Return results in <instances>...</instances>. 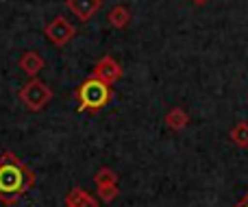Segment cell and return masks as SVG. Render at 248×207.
Segmentation results:
<instances>
[{"instance_id": "5b68a950", "label": "cell", "mask_w": 248, "mask_h": 207, "mask_svg": "<svg viewBox=\"0 0 248 207\" xmlns=\"http://www.w3.org/2000/svg\"><path fill=\"white\" fill-rule=\"evenodd\" d=\"M92 77L103 79L105 83H111V85H113L116 81H120V79H122V65L118 64L111 55H105L103 59L96 61L94 70H92Z\"/></svg>"}, {"instance_id": "4fadbf2b", "label": "cell", "mask_w": 248, "mask_h": 207, "mask_svg": "<svg viewBox=\"0 0 248 207\" xmlns=\"http://www.w3.org/2000/svg\"><path fill=\"white\" fill-rule=\"evenodd\" d=\"M96 194H98V201H103V203H113L118 199V194H120V188H118V183H113V186H98Z\"/></svg>"}, {"instance_id": "9c48e42d", "label": "cell", "mask_w": 248, "mask_h": 207, "mask_svg": "<svg viewBox=\"0 0 248 207\" xmlns=\"http://www.w3.org/2000/svg\"><path fill=\"white\" fill-rule=\"evenodd\" d=\"M131 17H133V13L126 4H116V7H111L107 13V22L118 31L126 29V26L131 24Z\"/></svg>"}, {"instance_id": "8fae6325", "label": "cell", "mask_w": 248, "mask_h": 207, "mask_svg": "<svg viewBox=\"0 0 248 207\" xmlns=\"http://www.w3.org/2000/svg\"><path fill=\"white\" fill-rule=\"evenodd\" d=\"M231 140L235 146L246 148L248 146V122H237L231 129Z\"/></svg>"}, {"instance_id": "30bf717a", "label": "cell", "mask_w": 248, "mask_h": 207, "mask_svg": "<svg viewBox=\"0 0 248 207\" xmlns=\"http://www.w3.org/2000/svg\"><path fill=\"white\" fill-rule=\"evenodd\" d=\"M166 125H168V129H172V131H183L185 127L189 125L187 111L181 107H172L170 111L166 113Z\"/></svg>"}, {"instance_id": "8992f818", "label": "cell", "mask_w": 248, "mask_h": 207, "mask_svg": "<svg viewBox=\"0 0 248 207\" xmlns=\"http://www.w3.org/2000/svg\"><path fill=\"white\" fill-rule=\"evenodd\" d=\"M65 7L77 16L78 22H90L103 7V0H65Z\"/></svg>"}, {"instance_id": "7c38bea8", "label": "cell", "mask_w": 248, "mask_h": 207, "mask_svg": "<svg viewBox=\"0 0 248 207\" xmlns=\"http://www.w3.org/2000/svg\"><path fill=\"white\" fill-rule=\"evenodd\" d=\"M94 183H96V188L98 186H113V183H118V175H116V170H111V168H100L98 173L94 175Z\"/></svg>"}, {"instance_id": "3957f363", "label": "cell", "mask_w": 248, "mask_h": 207, "mask_svg": "<svg viewBox=\"0 0 248 207\" xmlns=\"http://www.w3.org/2000/svg\"><path fill=\"white\" fill-rule=\"evenodd\" d=\"M17 98L29 111H42L50 105L52 100V90L48 87V83H44L42 79H29L17 92Z\"/></svg>"}, {"instance_id": "6da1fadb", "label": "cell", "mask_w": 248, "mask_h": 207, "mask_svg": "<svg viewBox=\"0 0 248 207\" xmlns=\"http://www.w3.org/2000/svg\"><path fill=\"white\" fill-rule=\"evenodd\" d=\"M35 186V175L20 157L13 153L0 155V201L4 205H16Z\"/></svg>"}, {"instance_id": "277c9868", "label": "cell", "mask_w": 248, "mask_h": 207, "mask_svg": "<svg viewBox=\"0 0 248 207\" xmlns=\"http://www.w3.org/2000/svg\"><path fill=\"white\" fill-rule=\"evenodd\" d=\"M44 35L50 44H55L57 48H63L77 37V26L63 16H57L55 20H50L44 26Z\"/></svg>"}, {"instance_id": "7a4b0ae2", "label": "cell", "mask_w": 248, "mask_h": 207, "mask_svg": "<svg viewBox=\"0 0 248 207\" xmlns=\"http://www.w3.org/2000/svg\"><path fill=\"white\" fill-rule=\"evenodd\" d=\"M74 96H77V103H78V111L98 113L111 103L113 85L111 83H105L103 79L90 77L77 87Z\"/></svg>"}, {"instance_id": "ba28073f", "label": "cell", "mask_w": 248, "mask_h": 207, "mask_svg": "<svg viewBox=\"0 0 248 207\" xmlns=\"http://www.w3.org/2000/svg\"><path fill=\"white\" fill-rule=\"evenodd\" d=\"M65 207H100V205H98V199H94L87 190L72 188L68 192V196H65Z\"/></svg>"}, {"instance_id": "5bb4252c", "label": "cell", "mask_w": 248, "mask_h": 207, "mask_svg": "<svg viewBox=\"0 0 248 207\" xmlns=\"http://www.w3.org/2000/svg\"><path fill=\"white\" fill-rule=\"evenodd\" d=\"M235 207H248V194H246L244 199H242V201H240V203H237Z\"/></svg>"}, {"instance_id": "9a60e30c", "label": "cell", "mask_w": 248, "mask_h": 207, "mask_svg": "<svg viewBox=\"0 0 248 207\" xmlns=\"http://www.w3.org/2000/svg\"><path fill=\"white\" fill-rule=\"evenodd\" d=\"M192 2L196 4V7H202V4H207V2H209V0H192Z\"/></svg>"}, {"instance_id": "52a82bcc", "label": "cell", "mask_w": 248, "mask_h": 207, "mask_svg": "<svg viewBox=\"0 0 248 207\" xmlns=\"http://www.w3.org/2000/svg\"><path fill=\"white\" fill-rule=\"evenodd\" d=\"M17 65H20V70L29 79H35L44 70L46 61H44V57L39 55L37 50H24L22 52V57H20V61H17Z\"/></svg>"}]
</instances>
